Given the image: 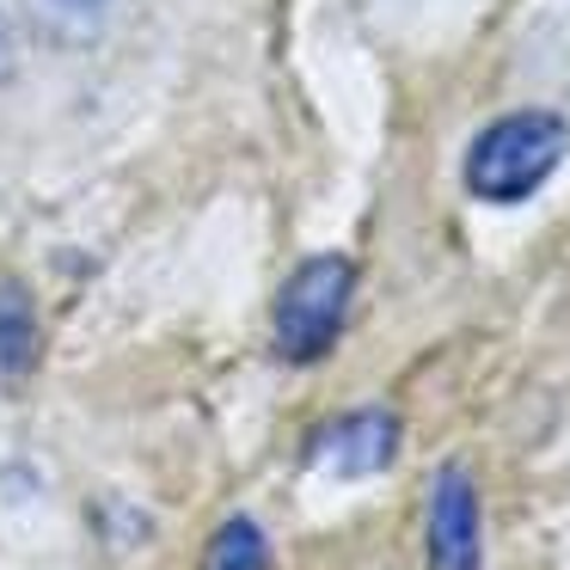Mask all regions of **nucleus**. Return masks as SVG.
<instances>
[{"instance_id":"obj_6","label":"nucleus","mask_w":570,"mask_h":570,"mask_svg":"<svg viewBox=\"0 0 570 570\" xmlns=\"http://www.w3.org/2000/svg\"><path fill=\"white\" fill-rule=\"evenodd\" d=\"M26 356H31V313H26V301L7 288V295H0V362H7V368H26Z\"/></svg>"},{"instance_id":"obj_1","label":"nucleus","mask_w":570,"mask_h":570,"mask_svg":"<svg viewBox=\"0 0 570 570\" xmlns=\"http://www.w3.org/2000/svg\"><path fill=\"white\" fill-rule=\"evenodd\" d=\"M564 154H570V124L558 111L528 105V111L491 117L472 136L460 178H466V190L479 203H528L564 166Z\"/></svg>"},{"instance_id":"obj_8","label":"nucleus","mask_w":570,"mask_h":570,"mask_svg":"<svg viewBox=\"0 0 570 570\" xmlns=\"http://www.w3.org/2000/svg\"><path fill=\"white\" fill-rule=\"evenodd\" d=\"M56 7H68V13H99L105 0H56Z\"/></svg>"},{"instance_id":"obj_4","label":"nucleus","mask_w":570,"mask_h":570,"mask_svg":"<svg viewBox=\"0 0 570 570\" xmlns=\"http://www.w3.org/2000/svg\"><path fill=\"white\" fill-rule=\"evenodd\" d=\"M393 454H399V417L386 405L344 411L307 442V466L325 472V479H374V472L393 466Z\"/></svg>"},{"instance_id":"obj_2","label":"nucleus","mask_w":570,"mask_h":570,"mask_svg":"<svg viewBox=\"0 0 570 570\" xmlns=\"http://www.w3.org/2000/svg\"><path fill=\"white\" fill-rule=\"evenodd\" d=\"M350 301H356V264L344 252H313L295 264L276 295V356L283 362H320L344 337Z\"/></svg>"},{"instance_id":"obj_3","label":"nucleus","mask_w":570,"mask_h":570,"mask_svg":"<svg viewBox=\"0 0 570 570\" xmlns=\"http://www.w3.org/2000/svg\"><path fill=\"white\" fill-rule=\"evenodd\" d=\"M423 552H430V570H484V509L466 466H442L430 479Z\"/></svg>"},{"instance_id":"obj_7","label":"nucleus","mask_w":570,"mask_h":570,"mask_svg":"<svg viewBox=\"0 0 570 570\" xmlns=\"http://www.w3.org/2000/svg\"><path fill=\"white\" fill-rule=\"evenodd\" d=\"M13 75V31H7V13H0V80Z\"/></svg>"},{"instance_id":"obj_5","label":"nucleus","mask_w":570,"mask_h":570,"mask_svg":"<svg viewBox=\"0 0 570 570\" xmlns=\"http://www.w3.org/2000/svg\"><path fill=\"white\" fill-rule=\"evenodd\" d=\"M203 570H271V540H264V528L252 515H227L222 528L209 533Z\"/></svg>"}]
</instances>
